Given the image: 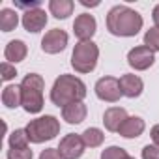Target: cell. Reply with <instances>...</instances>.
<instances>
[{"label":"cell","instance_id":"6da1fadb","mask_svg":"<svg viewBox=\"0 0 159 159\" xmlns=\"http://www.w3.org/2000/svg\"><path fill=\"white\" fill-rule=\"evenodd\" d=\"M84 98H86V84L75 75H60L51 90V101L62 109L71 103H81Z\"/></svg>","mask_w":159,"mask_h":159},{"label":"cell","instance_id":"7a4b0ae2","mask_svg":"<svg viewBox=\"0 0 159 159\" xmlns=\"http://www.w3.org/2000/svg\"><path fill=\"white\" fill-rule=\"evenodd\" d=\"M107 28L114 36L131 38L137 36L142 28V17L139 11L127 8V6H114L107 13Z\"/></svg>","mask_w":159,"mask_h":159},{"label":"cell","instance_id":"3957f363","mask_svg":"<svg viewBox=\"0 0 159 159\" xmlns=\"http://www.w3.org/2000/svg\"><path fill=\"white\" fill-rule=\"evenodd\" d=\"M43 88L45 81L38 73H30L21 83V94H23V109L30 114H36L43 109Z\"/></svg>","mask_w":159,"mask_h":159},{"label":"cell","instance_id":"277c9868","mask_svg":"<svg viewBox=\"0 0 159 159\" xmlns=\"http://www.w3.org/2000/svg\"><path fill=\"white\" fill-rule=\"evenodd\" d=\"M99 49L94 41H79L71 54V66L79 73H90L96 69Z\"/></svg>","mask_w":159,"mask_h":159},{"label":"cell","instance_id":"5b68a950","mask_svg":"<svg viewBox=\"0 0 159 159\" xmlns=\"http://www.w3.org/2000/svg\"><path fill=\"white\" fill-rule=\"evenodd\" d=\"M30 142L39 144L45 140H52L60 133V122L54 116H41L36 120H30V124L25 127Z\"/></svg>","mask_w":159,"mask_h":159},{"label":"cell","instance_id":"8992f818","mask_svg":"<svg viewBox=\"0 0 159 159\" xmlns=\"http://www.w3.org/2000/svg\"><path fill=\"white\" fill-rule=\"evenodd\" d=\"M96 96L103 101L109 103H116L124 94L120 88V81L114 77H101L99 81L96 83Z\"/></svg>","mask_w":159,"mask_h":159},{"label":"cell","instance_id":"52a82bcc","mask_svg":"<svg viewBox=\"0 0 159 159\" xmlns=\"http://www.w3.org/2000/svg\"><path fill=\"white\" fill-rule=\"evenodd\" d=\"M84 148H86V144H84L83 137L71 133V135H66L60 140V146L56 150H58L62 159H79L84 153Z\"/></svg>","mask_w":159,"mask_h":159},{"label":"cell","instance_id":"ba28073f","mask_svg":"<svg viewBox=\"0 0 159 159\" xmlns=\"http://www.w3.org/2000/svg\"><path fill=\"white\" fill-rule=\"evenodd\" d=\"M127 62H129V66H131L133 69H137V71H144V69L152 67L153 62H155V58H153V51L148 49L146 45L135 47V49L129 51V54H127Z\"/></svg>","mask_w":159,"mask_h":159},{"label":"cell","instance_id":"9c48e42d","mask_svg":"<svg viewBox=\"0 0 159 159\" xmlns=\"http://www.w3.org/2000/svg\"><path fill=\"white\" fill-rule=\"evenodd\" d=\"M67 45V34L60 28H52L49 30L43 39H41V49L47 52V54H56V52H62Z\"/></svg>","mask_w":159,"mask_h":159},{"label":"cell","instance_id":"30bf717a","mask_svg":"<svg viewBox=\"0 0 159 159\" xmlns=\"http://www.w3.org/2000/svg\"><path fill=\"white\" fill-rule=\"evenodd\" d=\"M73 32L81 41H92V36L96 34V19L90 13L79 15L73 23Z\"/></svg>","mask_w":159,"mask_h":159},{"label":"cell","instance_id":"8fae6325","mask_svg":"<svg viewBox=\"0 0 159 159\" xmlns=\"http://www.w3.org/2000/svg\"><path fill=\"white\" fill-rule=\"evenodd\" d=\"M45 25H47V13H45L41 8L25 11V15H23V26H25V30L36 34V32L43 30Z\"/></svg>","mask_w":159,"mask_h":159},{"label":"cell","instance_id":"7c38bea8","mask_svg":"<svg viewBox=\"0 0 159 159\" xmlns=\"http://www.w3.org/2000/svg\"><path fill=\"white\" fill-rule=\"evenodd\" d=\"M120 88H122V94L125 98H139L144 90V83H142V79L137 77V75H122L120 77Z\"/></svg>","mask_w":159,"mask_h":159},{"label":"cell","instance_id":"4fadbf2b","mask_svg":"<svg viewBox=\"0 0 159 159\" xmlns=\"http://www.w3.org/2000/svg\"><path fill=\"white\" fill-rule=\"evenodd\" d=\"M127 118H129V116H127L125 109H122V107H111V109H107L105 114H103V124H105V127H107L109 131H116V133H118V129L122 127V124H124Z\"/></svg>","mask_w":159,"mask_h":159},{"label":"cell","instance_id":"5bb4252c","mask_svg":"<svg viewBox=\"0 0 159 159\" xmlns=\"http://www.w3.org/2000/svg\"><path fill=\"white\" fill-rule=\"evenodd\" d=\"M144 120L142 118H139V116H129L124 124H122V127L118 129V133L122 135V137H125V139H137V137H140L142 135V131H144Z\"/></svg>","mask_w":159,"mask_h":159},{"label":"cell","instance_id":"9a60e30c","mask_svg":"<svg viewBox=\"0 0 159 159\" xmlns=\"http://www.w3.org/2000/svg\"><path fill=\"white\" fill-rule=\"evenodd\" d=\"M86 112H88V109L83 101L81 103H71V105L62 109V118L67 124H81L86 118Z\"/></svg>","mask_w":159,"mask_h":159},{"label":"cell","instance_id":"2e32d148","mask_svg":"<svg viewBox=\"0 0 159 159\" xmlns=\"http://www.w3.org/2000/svg\"><path fill=\"white\" fill-rule=\"evenodd\" d=\"M26 52H28V49H26L25 41H21V39H13V41H10V43L6 45L4 56H6V60L17 64V62H21V60L26 58Z\"/></svg>","mask_w":159,"mask_h":159},{"label":"cell","instance_id":"e0dca14e","mask_svg":"<svg viewBox=\"0 0 159 159\" xmlns=\"http://www.w3.org/2000/svg\"><path fill=\"white\" fill-rule=\"evenodd\" d=\"M2 103L8 109H17L19 105H23V94H21V86L17 84H10L4 88L2 92Z\"/></svg>","mask_w":159,"mask_h":159},{"label":"cell","instance_id":"ac0fdd59","mask_svg":"<svg viewBox=\"0 0 159 159\" xmlns=\"http://www.w3.org/2000/svg\"><path fill=\"white\" fill-rule=\"evenodd\" d=\"M49 10L56 19H67L73 13V2L71 0H51Z\"/></svg>","mask_w":159,"mask_h":159},{"label":"cell","instance_id":"d6986e66","mask_svg":"<svg viewBox=\"0 0 159 159\" xmlns=\"http://www.w3.org/2000/svg\"><path fill=\"white\" fill-rule=\"evenodd\" d=\"M17 25H19V17L13 10L4 8L0 11V28H2V32H11L17 28Z\"/></svg>","mask_w":159,"mask_h":159},{"label":"cell","instance_id":"ffe728a7","mask_svg":"<svg viewBox=\"0 0 159 159\" xmlns=\"http://www.w3.org/2000/svg\"><path fill=\"white\" fill-rule=\"evenodd\" d=\"M81 137H83L84 144L90 146V148H98V146H101V142H103V139H105L103 131L98 129V127H88Z\"/></svg>","mask_w":159,"mask_h":159},{"label":"cell","instance_id":"44dd1931","mask_svg":"<svg viewBox=\"0 0 159 159\" xmlns=\"http://www.w3.org/2000/svg\"><path fill=\"white\" fill-rule=\"evenodd\" d=\"M28 140L26 129H15L10 135V148H28Z\"/></svg>","mask_w":159,"mask_h":159},{"label":"cell","instance_id":"7402d4cb","mask_svg":"<svg viewBox=\"0 0 159 159\" xmlns=\"http://www.w3.org/2000/svg\"><path fill=\"white\" fill-rule=\"evenodd\" d=\"M144 45H146L148 49H152L153 52L159 51V28H157V26L150 28V30L144 34Z\"/></svg>","mask_w":159,"mask_h":159},{"label":"cell","instance_id":"603a6c76","mask_svg":"<svg viewBox=\"0 0 159 159\" xmlns=\"http://www.w3.org/2000/svg\"><path fill=\"white\" fill-rule=\"evenodd\" d=\"M125 157H127V152L118 146H111L101 152V159H125Z\"/></svg>","mask_w":159,"mask_h":159},{"label":"cell","instance_id":"cb8c5ba5","mask_svg":"<svg viewBox=\"0 0 159 159\" xmlns=\"http://www.w3.org/2000/svg\"><path fill=\"white\" fill-rule=\"evenodd\" d=\"M8 159H32L30 148H11L8 152Z\"/></svg>","mask_w":159,"mask_h":159},{"label":"cell","instance_id":"d4e9b609","mask_svg":"<svg viewBox=\"0 0 159 159\" xmlns=\"http://www.w3.org/2000/svg\"><path fill=\"white\" fill-rule=\"evenodd\" d=\"M0 71H2V81H11V79L17 75L15 67H13L10 62H4L2 66H0Z\"/></svg>","mask_w":159,"mask_h":159},{"label":"cell","instance_id":"484cf974","mask_svg":"<svg viewBox=\"0 0 159 159\" xmlns=\"http://www.w3.org/2000/svg\"><path fill=\"white\" fill-rule=\"evenodd\" d=\"M142 159H159V146L148 144L142 148Z\"/></svg>","mask_w":159,"mask_h":159},{"label":"cell","instance_id":"4316f807","mask_svg":"<svg viewBox=\"0 0 159 159\" xmlns=\"http://www.w3.org/2000/svg\"><path fill=\"white\" fill-rule=\"evenodd\" d=\"M39 159H62V157H60L58 150H54V148H47V150H43V152H41Z\"/></svg>","mask_w":159,"mask_h":159},{"label":"cell","instance_id":"83f0119b","mask_svg":"<svg viewBox=\"0 0 159 159\" xmlns=\"http://www.w3.org/2000/svg\"><path fill=\"white\" fill-rule=\"evenodd\" d=\"M150 135H152V140H153V144H155V146H159V124L152 127Z\"/></svg>","mask_w":159,"mask_h":159},{"label":"cell","instance_id":"f1b7e54d","mask_svg":"<svg viewBox=\"0 0 159 159\" xmlns=\"http://www.w3.org/2000/svg\"><path fill=\"white\" fill-rule=\"evenodd\" d=\"M152 19H153V23H155V26L159 28V4L153 8V11H152Z\"/></svg>","mask_w":159,"mask_h":159},{"label":"cell","instance_id":"f546056e","mask_svg":"<svg viewBox=\"0 0 159 159\" xmlns=\"http://www.w3.org/2000/svg\"><path fill=\"white\" fill-rule=\"evenodd\" d=\"M125 159H135V157H131V155H127V157H125Z\"/></svg>","mask_w":159,"mask_h":159}]
</instances>
